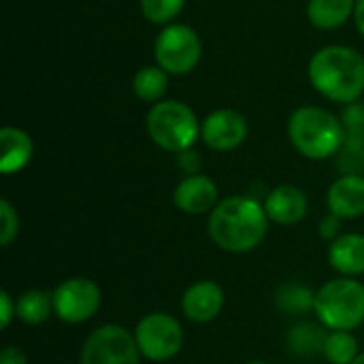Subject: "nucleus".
<instances>
[{
    "mask_svg": "<svg viewBox=\"0 0 364 364\" xmlns=\"http://www.w3.org/2000/svg\"><path fill=\"white\" fill-rule=\"evenodd\" d=\"M356 0H309L307 19L320 30H335L354 17Z\"/></svg>",
    "mask_w": 364,
    "mask_h": 364,
    "instance_id": "f3484780",
    "label": "nucleus"
},
{
    "mask_svg": "<svg viewBox=\"0 0 364 364\" xmlns=\"http://www.w3.org/2000/svg\"><path fill=\"white\" fill-rule=\"evenodd\" d=\"M17 235H19V213L6 198H2L0 200V245L2 247L13 245Z\"/></svg>",
    "mask_w": 364,
    "mask_h": 364,
    "instance_id": "b1692460",
    "label": "nucleus"
},
{
    "mask_svg": "<svg viewBox=\"0 0 364 364\" xmlns=\"http://www.w3.org/2000/svg\"><path fill=\"white\" fill-rule=\"evenodd\" d=\"M352 364H364V352H360V354L356 356V360H354Z\"/></svg>",
    "mask_w": 364,
    "mask_h": 364,
    "instance_id": "c756f323",
    "label": "nucleus"
},
{
    "mask_svg": "<svg viewBox=\"0 0 364 364\" xmlns=\"http://www.w3.org/2000/svg\"><path fill=\"white\" fill-rule=\"evenodd\" d=\"M328 328L320 322H299L288 331L286 343L288 350L296 356H316L324 352V343L328 337Z\"/></svg>",
    "mask_w": 364,
    "mask_h": 364,
    "instance_id": "a211bd4d",
    "label": "nucleus"
},
{
    "mask_svg": "<svg viewBox=\"0 0 364 364\" xmlns=\"http://www.w3.org/2000/svg\"><path fill=\"white\" fill-rule=\"evenodd\" d=\"M269 215L264 205L247 194L226 196L209 213V237L228 254L254 252L269 232Z\"/></svg>",
    "mask_w": 364,
    "mask_h": 364,
    "instance_id": "f257e3e1",
    "label": "nucleus"
},
{
    "mask_svg": "<svg viewBox=\"0 0 364 364\" xmlns=\"http://www.w3.org/2000/svg\"><path fill=\"white\" fill-rule=\"evenodd\" d=\"M102 307V290L90 277H68L53 290V316L64 324H83Z\"/></svg>",
    "mask_w": 364,
    "mask_h": 364,
    "instance_id": "1a4fd4ad",
    "label": "nucleus"
},
{
    "mask_svg": "<svg viewBox=\"0 0 364 364\" xmlns=\"http://www.w3.org/2000/svg\"><path fill=\"white\" fill-rule=\"evenodd\" d=\"M307 77L324 98L352 105L364 94V58L348 45H326L311 55Z\"/></svg>",
    "mask_w": 364,
    "mask_h": 364,
    "instance_id": "f03ea898",
    "label": "nucleus"
},
{
    "mask_svg": "<svg viewBox=\"0 0 364 364\" xmlns=\"http://www.w3.org/2000/svg\"><path fill=\"white\" fill-rule=\"evenodd\" d=\"M314 303H316V292L303 284H284L275 292L277 309L290 316H303L314 311Z\"/></svg>",
    "mask_w": 364,
    "mask_h": 364,
    "instance_id": "412c9836",
    "label": "nucleus"
},
{
    "mask_svg": "<svg viewBox=\"0 0 364 364\" xmlns=\"http://www.w3.org/2000/svg\"><path fill=\"white\" fill-rule=\"evenodd\" d=\"M262 205H264L269 220L279 226H294L303 222L309 211L307 194L299 186H292V183L273 188L262 200Z\"/></svg>",
    "mask_w": 364,
    "mask_h": 364,
    "instance_id": "ddd939ff",
    "label": "nucleus"
},
{
    "mask_svg": "<svg viewBox=\"0 0 364 364\" xmlns=\"http://www.w3.org/2000/svg\"><path fill=\"white\" fill-rule=\"evenodd\" d=\"M186 0H141V13L149 23L168 26L183 11Z\"/></svg>",
    "mask_w": 364,
    "mask_h": 364,
    "instance_id": "5701e85b",
    "label": "nucleus"
},
{
    "mask_svg": "<svg viewBox=\"0 0 364 364\" xmlns=\"http://www.w3.org/2000/svg\"><path fill=\"white\" fill-rule=\"evenodd\" d=\"M17 307H15V301H13V296L6 292V290H2L0 292V328L2 331H6L9 326H11V322L17 318Z\"/></svg>",
    "mask_w": 364,
    "mask_h": 364,
    "instance_id": "a878e982",
    "label": "nucleus"
},
{
    "mask_svg": "<svg viewBox=\"0 0 364 364\" xmlns=\"http://www.w3.org/2000/svg\"><path fill=\"white\" fill-rule=\"evenodd\" d=\"M154 58L168 75H188L203 58V41L194 28L186 23H168L154 41Z\"/></svg>",
    "mask_w": 364,
    "mask_h": 364,
    "instance_id": "423d86ee",
    "label": "nucleus"
},
{
    "mask_svg": "<svg viewBox=\"0 0 364 364\" xmlns=\"http://www.w3.org/2000/svg\"><path fill=\"white\" fill-rule=\"evenodd\" d=\"M224 288L213 279H200L188 286L181 296V314L194 324L213 322L224 309Z\"/></svg>",
    "mask_w": 364,
    "mask_h": 364,
    "instance_id": "9b49d317",
    "label": "nucleus"
},
{
    "mask_svg": "<svg viewBox=\"0 0 364 364\" xmlns=\"http://www.w3.org/2000/svg\"><path fill=\"white\" fill-rule=\"evenodd\" d=\"M288 139L303 158L326 160L341 151L346 128L331 111L307 105L288 117Z\"/></svg>",
    "mask_w": 364,
    "mask_h": 364,
    "instance_id": "7ed1b4c3",
    "label": "nucleus"
},
{
    "mask_svg": "<svg viewBox=\"0 0 364 364\" xmlns=\"http://www.w3.org/2000/svg\"><path fill=\"white\" fill-rule=\"evenodd\" d=\"M247 119L235 109H215L200 124V139L213 151H235L247 139Z\"/></svg>",
    "mask_w": 364,
    "mask_h": 364,
    "instance_id": "9d476101",
    "label": "nucleus"
},
{
    "mask_svg": "<svg viewBox=\"0 0 364 364\" xmlns=\"http://www.w3.org/2000/svg\"><path fill=\"white\" fill-rule=\"evenodd\" d=\"M328 262L341 277L364 275V235L343 232L328 245Z\"/></svg>",
    "mask_w": 364,
    "mask_h": 364,
    "instance_id": "dca6fc26",
    "label": "nucleus"
},
{
    "mask_svg": "<svg viewBox=\"0 0 364 364\" xmlns=\"http://www.w3.org/2000/svg\"><path fill=\"white\" fill-rule=\"evenodd\" d=\"M168 77L171 75L164 68H160L158 64L156 66H143L132 77V92L143 102L156 105V102L164 100V96L168 92V83H171Z\"/></svg>",
    "mask_w": 364,
    "mask_h": 364,
    "instance_id": "aec40b11",
    "label": "nucleus"
},
{
    "mask_svg": "<svg viewBox=\"0 0 364 364\" xmlns=\"http://www.w3.org/2000/svg\"><path fill=\"white\" fill-rule=\"evenodd\" d=\"M318 232H320V237H322L324 241H331V243H333L335 239H339V237L343 235V220L337 218V215H333V213H328L326 218L320 220Z\"/></svg>",
    "mask_w": 364,
    "mask_h": 364,
    "instance_id": "393cba45",
    "label": "nucleus"
},
{
    "mask_svg": "<svg viewBox=\"0 0 364 364\" xmlns=\"http://www.w3.org/2000/svg\"><path fill=\"white\" fill-rule=\"evenodd\" d=\"M17 320L28 326H38L47 322L53 314V292L47 290H26L15 299Z\"/></svg>",
    "mask_w": 364,
    "mask_h": 364,
    "instance_id": "6ab92c4d",
    "label": "nucleus"
},
{
    "mask_svg": "<svg viewBox=\"0 0 364 364\" xmlns=\"http://www.w3.org/2000/svg\"><path fill=\"white\" fill-rule=\"evenodd\" d=\"M360 354V343L350 331H331L322 356L331 364H352Z\"/></svg>",
    "mask_w": 364,
    "mask_h": 364,
    "instance_id": "4be33fe9",
    "label": "nucleus"
},
{
    "mask_svg": "<svg viewBox=\"0 0 364 364\" xmlns=\"http://www.w3.org/2000/svg\"><path fill=\"white\" fill-rule=\"evenodd\" d=\"M79 364H141L134 333L119 324L94 328L81 346Z\"/></svg>",
    "mask_w": 364,
    "mask_h": 364,
    "instance_id": "6e6552de",
    "label": "nucleus"
},
{
    "mask_svg": "<svg viewBox=\"0 0 364 364\" xmlns=\"http://www.w3.org/2000/svg\"><path fill=\"white\" fill-rule=\"evenodd\" d=\"M0 364H28V358L21 348L17 346H6L0 352Z\"/></svg>",
    "mask_w": 364,
    "mask_h": 364,
    "instance_id": "cd10ccee",
    "label": "nucleus"
},
{
    "mask_svg": "<svg viewBox=\"0 0 364 364\" xmlns=\"http://www.w3.org/2000/svg\"><path fill=\"white\" fill-rule=\"evenodd\" d=\"M34 156V141L32 136L17 128L4 126L0 130V173L15 175L23 171Z\"/></svg>",
    "mask_w": 364,
    "mask_h": 364,
    "instance_id": "2eb2a0df",
    "label": "nucleus"
},
{
    "mask_svg": "<svg viewBox=\"0 0 364 364\" xmlns=\"http://www.w3.org/2000/svg\"><path fill=\"white\" fill-rule=\"evenodd\" d=\"M328 213L341 220H358L364 215V177L360 173H346L331 183L326 194Z\"/></svg>",
    "mask_w": 364,
    "mask_h": 364,
    "instance_id": "4468645a",
    "label": "nucleus"
},
{
    "mask_svg": "<svg viewBox=\"0 0 364 364\" xmlns=\"http://www.w3.org/2000/svg\"><path fill=\"white\" fill-rule=\"evenodd\" d=\"M247 364H267V363H262V360H252V363H247Z\"/></svg>",
    "mask_w": 364,
    "mask_h": 364,
    "instance_id": "7c9ffc66",
    "label": "nucleus"
},
{
    "mask_svg": "<svg viewBox=\"0 0 364 364\" xmlns=\"http://www.w3.org/2000/svg\"><path fill=\"white\" fill-rule=\"evenodd\" d=\"M173 203L179 211H183L188 215L211 213L220 203L218 183L203 173L188 175L177 183V188L173 192Z\"/></svg>",
    "mask_w": 364,
    "mask_h": 364,
    "instance_id": "f8f14e48",
    "label": "nucleus"
},
{
    "mask_svg": "<svg viewBox=\"0 0 364 364\" xmlns=\"http://www.w3.org/2000/svg\"><path fill=\"white\" fill-rule=\"evenodd\" d=\"M179 156V168L183 171V175H198L200 173V156L194 151V149H188V151H181L177 154Z\"/></svg>",
    "mask_w": 364,
    "mask_h": 364,
    "instance_id": "bb28decb",
    "label": "nucleus"
},
{
    "mask_svg": "<svg viewBox=\"0 0 364 364\" xmlns=\"http://www.w3.org/2000/svg\"><path fill=\"white\" fill-rule=\"evenodd\" d=\"M314 314L328 331H356L364 322V286L354 277H337L316 290Z\"/></svg>",
    "mask_w": 364,
    "mask_h": 364,
    "instance_id": "39448f33",
    "label": "nucleus"
},
{
    "mask_svg": "<svg viewBox=\"0 0 364 364\" xmlns=\"http://www.w3.org/2000/svg\"><path fill=\"white\" fill-rule=\"evenodd\" d=\"M354 21L358 32L364 36V0H356V9H354Z\"/></svg>",
    "mask_w": 364,
    "mask_h": 364,
    "instance_id": "c85d7f7f",
    "label": "nucleus"
},
{
    "mask_svg": "<svg viewBox=\"0 0 364 364\" xmlns=\"http://www.w3.org/2000/svg\"><path fill=\"white\" fill-rule=\"evenodd\" d=\"M132 333L141 356L151 363H166L175 358L186 343L183 326L166 311H151L143 316Z\"/></svg>",
    "mask_w": 364,
    "mask_h": 364,
    "instance_id": "0eeeda50",
    "label": "nucleus"
},
{
    "mask_svg": "<svg viewBox=\"0 0 364 364\" xmlns=\"http://www.w3.org/2000/svg\"><path fill=\"white\" fill-rule=\"evenodd\" d=\"M200 124L196 113L181 100H160L151 105L145 117V128L154 145L173 154L194 147L200 139Z\"/></svg>",
    "mask_w": 364,
    "mask_h": 364,
    "instance_id": "20e7f679",
    "label": "nucleus"
}]
</instances>
